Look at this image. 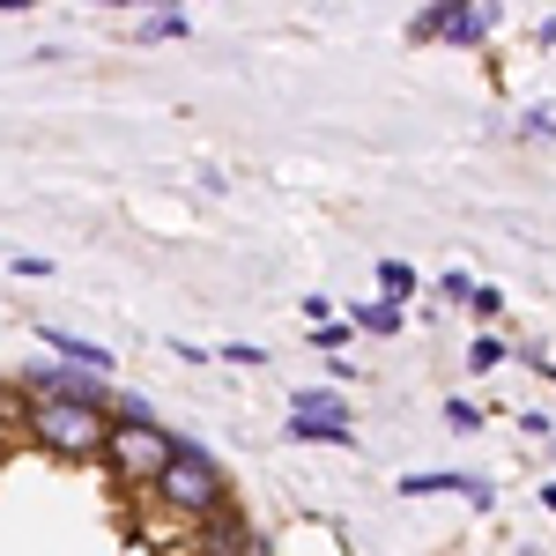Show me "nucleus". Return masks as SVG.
Segmentation results:
<instances>
[{
  "instance_id": "15",
  "label": "nucleus",
  "mask_w": 556,
  "mask_h": 556,
  "mask_svg": "<svg viewBox=\"0 0 556 556\" xmlns=\"http://www.w3.org/2000/svg\"><path fill=\"white\" fill-rule=\"evenodd\" d=\"M468 312L482 319V334H490V319L505 312V290H497V282H475V290H468Z\"/></svg>"
},
{
  "instance_id": "4",
  "label": "nucleus",
  "mask_w": 556,
  "mask_h": 556,
  "mask_svg": "<svg viewBox=\"0 0 556 556\" xmlns=\"http://www.w3.org/2000/svg\"><path fill=\"white\" fill-rule=\"evenodd\" d=\"M401 497H468L475 513H497V482L490 475H460V468H416L393 482Z\"/></svg>"
},
{
  "instance_id": "23",
  "label": "nucleus",
  "mask_w": 556,
  "mask_h": 556,
  "mask_svg": "<svg viewBox=\"0 0 556 556\" xmlns=\"http://www.w3.org/2000/svg\"><path fill=\"white\" fill-rule=\"evenodd\" d=\"M519 430H527V438H556V424H549V408H527V416H519Z\"/></svg>"
},
{
  "instance_id": "3",
  "label": "nucleus",
  "mask_w": 556,
  "mask_h": 556,
  "mask_svg": "<svg viewBox=\"0 0 556 556\" xmlns=\"http://www.w3.org/2000/svg\"><path fill=\"white\" fill-rule=\"evenodd\" d=\"M172 453H178V430H164V424H112V445H104V460L119 468V482L141 490V497L164 482Z\"/></svg>"
},
{
  "instance_id": "22",
  "label": "nucleus",
  "mask_w": 556,
  "mask_h": 556,
  "mask_svg": "<svg viewBox=\"0 0 556 556\" xmlns=\"http://www.w3.org/2000/svg\"><path fill=\"white\" fill-rule=\"evenodd\" d=\"M327 319H342L334 298H304V327H327Z\"/></svg>"
},
{
  "instance_id": "20",
  "label": "nucleus",
  "mask_w": 556,
  "mask_h": 556,
  "mask_svg": "<svg viewBox=\"0 0 556 556\" xmlns=\"http://www.w3.org/2000/svg\"><path fill=\"white\" fill-rule=\"evenodd\" d=\"M312 342L327 349V356H342V342H349V319H327V327H312Z\"/></svg>"
},
{
  "instance_id": "9",
  "label": "nucleus",
  "mask_w": 556,
  "mask_h": 556,
  "mask_svg": "<svg viewBox=\"0 0 556 556\" xmlns=\"http://www.w3.org/2000/svg\"><path fill=\"white\" fill-rule=\"evenodd\" d=\"M290 416H298V424H349V401L334 386H298V393H290Z\"/></svg>"
},
{
  "instance_id": "16",
  "label": "nucleus",
  "mask_w": 556,
  "mask_h": 556,
  "mask_svg": "<svg viewBox=\"0 0 556 556\" xmlns=\"http://www.w3.org/2000/svg\"><path fill=\"white\" fill-rule=\"evenodd\" d=\"M519 134H527V141H556V104H527V112H519Z\"/></svg>"
},
{
  "instance_id": "18",
  "label": "nucleus",
  "mask_w": 556,
  "mask_h": 556,
  "mask_svg": "<svg viewBox=\"0 0 556 556\" xmlns=\"http://www.w3.org/2000/svg\"><path fill=\"white\" fill-rule=\"evenodd\" d=\"M215 356H223V364H245V371H260V364H267V349H260V342H223Z\"/></svg>"
},
{
  "instance_id": "10",
  "label": "nucleus",
  "mask_w": 556,
  "mask_h": 556,
  "mask_svg": "<svg viewBox=\"0 0 556 556\" xmlns=\"http://www.w3.org/2000/svg\"><path fill=\"white\" fill-rule=\"evenodd\" d=\"M172 38H193V15L186 8H156L134 23V45H172Z\"/></svg>"
},
{
  "instance_id": "24",
  "label": "nucleus",
  "mask_w": 556,
  "mask_h": 556,
  "mask_svg": "<svg viewBox=\"0 0 556 556\" xmlns=\"http://www.w3.org/2000/svg\"><path fill=\"white\" fill-rule=\"evenodd\" d=\"M534 38H542V45H556V15H542V23H534Z\"/></svg>"
},
{
  "instance_id": "12",
  "label": "nucleus",
  "mask_w": 556,
  "mask_h": 556,
  "mask_svg": "<svg viewBox=\"0 0 556 556\" xmlns=\"http://www.w3.org/2000/svg\"><path fill=\"white\" fill-rule=\"evenodd\" d=\"M497 364H513V342H505V334H475V342H468V371H475V379H490Z\"/></svg>"
},
{
  "instance_id": "1",
  "label": "nucleus",
  "mask_w": 556,
  "mask_h": 556,
  "mask_svg": "<svg viewBox=\"0 0 556 556\" xmlns=\"http://www.w3.org/2000/svg\"><path fill=\"white\" fill-rule=\"evenodd\" d=\"M149 497H156L164 513H178L186 527H201V519L230 513V468L215 460L208 445H193V438H178L172 468H164V482H156Z\"/></svg>"
},
{
  "instance_id": "17",
  "label": "nucleus",
  "mask_w": 556,
  "mask_h": 556,
  "mask_svg": "<svg viewBox=\"0 0 556 556\" xmlns=\"http://www.w3.org/2000/svg\"><path fill=\"white\" fill-rule=\"evenodd\" d=\"M445 424L453 430H482V408H475L468 393H453V401H445Z\"/></svg>"
},
{
  "instance_id": "6",
  "label": "nucleus",
  "mask_w": 556,
  "mask_h": 556,
  "mask_svg": "<svg viewBox=\"0 0 556 556\" xmlns=\"http://www.w3.org/2000/svg\"><path fill=\"white\" fill-rule=\"evenodd\" d=\"M193 542H201V556H253V527L238 519V505L230 513H215L193 527Z\"/></svg>"
},
{
  "instance_id": "21",
  "label": "nucleus",
  "mask_w": 556,
  "mask_h": 556,
  "mask_svg": "<svg viewBox=\"0 0 556 556\" xmlns=\"http://www.w3.org/2000/svg\"><path fill=\"white\" fill-rule=\"evenodd\" d=\"M164 349H172V356H178V364H215V356H208V349H201V342H186V334H172V342H164Z\"/></svg>"
},
{
  "instance_id": "7",
  "label": "nucleus",
  "mask_w": 556,
  "mask_h": 556,
  "mask_svg": "<svg viewBox=\"0 0 556 556\" xmlns=\"http://www.w3.org/2000/svg\"><path fill=\"white\" fill-rule=\"evenodd\" d=\"M497 8H482V0H453V15H445V38L438 45H490L497 38Z\"/></svg>"
},
{
  "instance_id": "19",
  "label": "nucleus",
  "mask_w": 556,
  "mask_h": 556,
  "mask_svg": "<svg viewBox=\"0 0 556 556\" xmlns=\"http://www.w3.org/2000/svg\"><path fill=\"white\" fill-rule=\"evenodd\" d=\"M468 290H475V275H460V267L438 275V298H445V304H468Z\"/></svg>"
},
{
  "instance_id": "8",
  "label": "nucleus",
  "mask_w": 556,
  "mask_h": 556,
  "mask_svg": "<svg viewBox=\"0 0 556 556\" xmlns=\"http://www.w3.org/2000/svg\"><path fill=\"white\" fill-rule=\"evenodd\" d=\"M408 327V312L401 304H386V298H371V304H349V334H371V342H393Z\"/></svg>"
},
{
  "instance_id": "13",
  "label": "nucleus",
  "mask_w": 556,
  "mask_h": 556,
  "mask_svg": "<svg viewBox=\"0 0 556 556\" xmlns=\"http://www.w3.org/2000/svg\"><path fill=\"white\" fill-rule=\"evenodd\" d=\"M379 298L386 304H408V298H416V267H408V260H379Z\"/></svg>"
},
{
  "instance_id": "11",
  "label": "nucleus",
  "mask_w": 556,
  "mask_h": 556,
  "mask_svg": "<svg viewBox=\"0 0 556 556\" xmlns=\"http://www.w3.org/2000/svg\"><path fill=\"white\" fill-rule=\"evenodd\" d=\"M282 438H290V445H356L349 424H298V416L282 424Z\"/></svg>"
},
{
  "instance_id": "5",
  "label": "nucleus",
  "mask_w": 556,
  "mask_h": 556,
  "mask_svg": "<svg viewBox=\"0 0 556 556\" xmlns=\"http://www.w3.org/2000/svg\"><path fill=\"white\" fill-rule=\"evenodd\" d=\"M38 342L52 349V356H60L67 371H89V379H112V371H119V356H112L104 342H89V334H67V327H38Z\"/></svg>"
},
{
  "instance_id": "2",
  "label": "nucleus",
  "mask_w": 556,
  "mask_h": 556,
  "mask_svg": "<svg viewBox=\"0 0 556 556\" xmlns=\"http://www.w3.org/2000/svg\"><path fill=\"white\" fill-rule=\"evenodd\" d=\"M23 438L52 453V460H104L112 445V416L75 408V401H23Z\"/></svg>"
},
{
  "instance_id": "14",
  "label": "nucleus",
  "mask_w": 556,
  "mask_h": 556,
  "mask_svg": "<svg viewBox=\"0 0 556 556\" xmlns=\"http://www.w3.org/2000/svg\"><path fill=\"white\" fill-rule=\"evenodd\" d=\"M445 15H453V0H430L424 15L408 23V38H416V45H438V38H445Z\"/></svg>"
},
{
  "instance_id": "25",
  "label": "nucleus",
  "mask_w": 556,
  "mask_h": 556,
  "mask_svg": "<svg viewBox=\"0 0 556 556\" xmlns=\"http://www.w3.org/2000/svg\"><path fill=\"white\" fill-rule=\"evenodd\" d=\"M542 513H556V482H542Z\"/></svg>"
},
{
  "instance_id": "26",
  "label": "nucleus",
  "mask_w": 556,
  "mask_h": 556,
  "mask_svg": "<svg viewBox=\"0 0 556 556\" xmlns=\"http://www.w3.org/2000/svg\"><path fill=\"white\" fill-rule=\"evenodd\" d=\"M542 379H549V386H556V356H549V364H542Z\"/></svg>"
}]
</instances>
